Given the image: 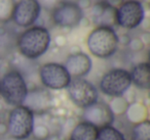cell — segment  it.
Returning <instances> with one entry per match:
<instances>
[{
  "label": "cell",
  "instance_id": "6da1fadb",
  "mask_svg": "<svg viewBox=\"0 0 150 140\" xmlns=\"http://www.w3.org/2000/svg\"><path fill=\"white\" fill-rule=\"evenodd\" d=\"M50 41V33L45 27L32 26L18 36L16 46L25 58L37 60L47 51Z\"/></svg>",
  "mask_w": 150,
  "mask_h": 140
},
{
  "label": "cell",
  "instance_id": "7a4b0ae2",
  "mask_svg": "<svg viewBox=\"0 0 150 140\" xmlns=\"http://www.w3.org/2000/svg\"><path fill=\"white\" fill-rule=\"evenodd\" d=\"M119 38L113 28L97 27L88 36L86 45L90 52L98 58H109L118 49Z\"/></svg>",
  "mask_w": 150,
  "mask_h": 140
},
{
  "label": "cell",
  "instance_id": "3957f363",
  "mask_svg": "<svg viewBox=\"0 0 150 140\" xmlns=\"http://www.w3.org/2000/svg\"><path fill=\"white\" fill-rule=\"evenodd\" d=\"M28 90L25 78L18 70H8L0 78V96L8 105H22Z\"/></svg>",
  "mask_w": 150,
  "mask_h": 140
},
{
  "label": "cell",
  "instance_id": "277c9868",
  "mask_svg": "<svg viewBox=\"0 0 150 140\" xmlns=\"http://www.w3.org/2000/svg\"><path fill=\"white\" fill-rule=\"evenodd\" d=\"M35 116L23 105L15 106L8 113L6 132L16 140H26L31 136Z\"/></svg>",
  "mask_w": 150,
  "mask_h": 140
},
{
  "label": "cell",
  "instance_id": "5b68a950",
  "mask_svg": "<svg viewBox=\"0 0 150 140\" xmlns=\"http://www.w3.org/2000/svg\"><path fill=\"white\" fill-rule=\"evenodd\" d=\"M132 85L129 72L125 69H112L103 75L99 87L103 94L110 97L123 96Z\"/></svg>",
  "mask_w": 150,
  "mask_h": 140
},
{
  "label": "cell",
  "instance_id": "8992f818",
  "mask_svg": "<svg viewBox=\"0 0 150 140\" xmlns=\"http://www.w3.org/2000/svg\"><path fill=\"white\" fill-rule=\"evenodd\" d=\"M70 100L76 106L84 109L98 101L99 91L93 83L84 78L72 79L67 87Z\"/></svg>",
  "mask_w": 150,
  "mask_h": 140
},
{
  "label": "cell",
  "instance_id": "52a82bcc",
  "mask_svg": "<svg viewBox=\"0 0 150 140\" xmlns=\"http://www.w3.org/2000/svg\"><path fill=\"white\" fill-rule=\"evenodd\" d=\"M39 78L45 88L52 90L66 89L71 82V77L64 64L58 62H46L39 69Z\"/></svg>",
  "mask_w": 150,
  "mask_h": 140
},
{
  "label": "cell",
  "instance_id": "ba28073f",
  "mask_svg": "<svg viewBox=\"0 0 150 140\" xmlns=\"http://www.w3.org/2000/svg\"><path fill=\"white\" fill-rule=\"evenodd\" d=\"M145 18V10L141 2L137 0H127L116 8V25L127 30L139 27Z\"/></svg>",
  "mask_w": 150,
  "mask_h": 140
},
{
  "label": "cell",
  "instance_id": "9c48e42d",
  "mask_svg": "<svg viewBox=\"0 0 150 140\" xmlns=\"http://www.w3.org/2000/svg\"><path fill=\"white\" fill-rule=\"evenodd\" d=\"M83 18V11L79 4L71 1H63L52 10L54 25L61 28H74L79 25Z\"/></svg>",
  "mask_w": 150,
  "mask_h": 140
},
{
  "label": "cell",
  "instance_id": "30bf717a",
  "mask_svg": "<svg viewBox=\"0 0 150 140\" xmlns=\"http://www.w3.org/2000/svg\"><path fill=\"white\" fill-rule=\"evenodd\" d=\"M41 6L37 0H20L16 3L13 21L18 27L30 28L37 22Z\"/></svg>",
  "mask_w": 150,
  "mask_h": 140
},
{
  "label": "cell",
  "instance_id": "8fae6325",
  "mask_svg": "<svg viewBox=\"0 0 150 140\" xmlns=\"http://www.w3.org/2000/svg\"><path fill=\"white\" fill-rule=\"evenodd\" d=\"M22 105L29 109L34 116L43 115L52 108L54 98L47 89L34 88L28 90Z\"/></svg>",
  "mask_w": 150,
  "mask_h": 140
},
{
  "label": "cell",
  "instance_id": "7c38bea8",
  "mask_svg": "<svg viewBox=\"0 0 150 140\" xmlns=\"http://www.w3.org/2000/svg\"><path fill=\"white\" fill-rule=\"evenodd\" d=\"M114 118L108 104L99 100L84 108L82 113V121L92 124L98 129L112 125Z\"/></svg>",
  "mask_w": 150,
  "mask_h": 140
},
{
  "label": "cell",
  "instance_id": "4fadbf2b",
  "mask_svg": "<svg viewBox=\"0 0 150 140\" xmlns=\"http://www.w3.org/2000/svg\"><path fill=\"white\" fill-rule=\"evenodd\" d=\"M65 69L71 79L83 78L91 72L93 62L91 57L83 52L72 53L66 58L64 64Z\"/></svg>",
  "mask_w": 150,
  "mask_h": 140
},
{
  "label": "cell",
  "instance_id": "5bb4252c",
  "mask_svg": "<svg viewBox=\"0 0 150 140\" xmlns=\"http://www.w3.org/2000/svg\"><path fill=\"white\" fill-rule=\"evenodd\" d=\"M115 13L116 8L110 3H98L92 9V19L97 27L113 28V26L116 25Z\"/></svg>",
  "mask_w": 150,
  "mask_h": 140
},
{
  "label": "cell",
  "instance_id": "9a60e30c",
  "mask_svg": "<svg viewBox=\"0 0 150 140\" xmlns=\"http://www.w3.org/2000/svg\"><path fill=\"white\" fill-rule=\"evenodd\" d=\"M131 75L132 84L143 90L150 88V66L148 62H140L136 64L132 71Z\"/></svg>",
  "mask_w": 150,
  "mask_h": 140
},
{
  "label": "cell",
  "instance_id": "2e32d148",
  "mask_svg": "<svg viewBox=\"0 0 150 140\" xmlns=\"http://www.w3.org/2000/svg\"><path fill=\"white\" fill-rule=\"evenodd\" d=\"M98 128L82 121L73 126L69 133L68 140H97Z\"/></svg>",
  "mask_w": 150,
  "mask_h": 140
},
{
  "label": "cell",
  "instance_id": "e0dca14e",
  "mask_svg": "<svg viewBox=\"0 0 150 140\" xmlns=\"http://www.w3.org/2000/svg\"><path fill=\"white\" fill-rule=\"evenodd\" d=\"M125 119L133 125L148 120V109L144 104L140 102H134L129 104L127 111H125Z\"/></svg>",
  "mask_w": 150,
  "mask_h": 140
},
{
  "label": "cell",
  "instance_id": "ac0fdd59",
  "mask_svg": "<svg viewBox=\"0 0 150 140\" xmlns=\"http://www.w3.org/2000/svg\"><path fill=\"white\" fill-rule=\"evenodd\" d=\"M18 37H15L11 32L5 29H0V58L13 51V48L17 45Z\"/></svg>",
  "mask_w": 150,
  "mask_h": 140
},
{
  "label": "cell",
  "instance_id": "d6986e66",
  "mask_svg": "<svg viewBox=\"0 0 150 140\" xmlns=\"http://www.w3.org/2000/svg\"><path fill=\"white\" fill-rule=\"evenodd\" d=\"M97 140H127V138L120 130L109 125L98 129Z\"/></svg>",
  "mask_w": 150,
  "mask_h": 140
},
{
  "label": "cell",
  "instance_id": "ffe728a7",
  "mask_svg": "<svg viewBox=\"0 0 150 140\" xmlns=\"http://www.w3.org/2000/svg\"><path fill=\"white\" fill-rule=\"evenodd\" d=\"M133 140H150V122L149 120L133 125L132 129Z\"/></svg>",
  "mask_w": 150,
  "mask_h": 140
},
{
  "label": "cell",
  "instance_id": "44dd1931",
  "mask_svg": "<svg viewBox=\"0 0 150 140\" xmlns=\"http://www.w3.org/2000/svg\"><path fill=\"white\" fill-rule=\"evenodd\" d=\"M16 0H0V23L5 24L11 21Z\"/></svg>",
  "mask_w": 150,
  "mask_h": 140
},
{
  "label": "cell",
  "instance_id": "7402d4cb",
  "mask_svg": "<svg viewBox=\"0 0 150 140\" xmlns=\"http://www.w3.org/2000/svg\"><path fill=\"white\" fill-rule=\"evenodd\" d=\"M108 106L110 111H112L114 117H120V116H125V111H127L129 103L127 102L122 96L120 97H113L112 100L108 103Z\"/></svg>",
  "mask_w": 150,
  "mask_h": 140
},
{
  "label": "cell",
  "instance_id": "603a6c76",
  "mask_svg": "<svg viewBox=\"0 0 150 140\" xmlns=\"http://www.w3.org/2000/svg\"><path fill=\"white\" fill-rule=\"evenodd\" d=\"M31 135L35 140H47L50 136V130L43 124H34Z\"/></svg>",
  "mask_w": 150,
  "mask_h": 140
},
{
  "label": "cell",
  "instance_id": "cb8c5ba5",
  "mask_svg": "<svg viewBox=\"0 0 150 140\" xmlns=\"http://www.w3.org/2000/svg\"><path fill=\"white\" fill-rule=\"evenodd\" d=\"M37 1L41 7L43 6L44 8L50 9V10L56 8L61 2H63V0H37Z\"/></svg>",
  "mask_w": 150,
  "mask_h": 140
},
{
  "label": "cell",
  "instance_id": "d4e9b609",
  "mask_svg": "<svg viewBox=\"0 0 150 140\" xmlns=\"http://www.w3.org/2000/svg\"><path fill=\"white\" fill-rule=\"evenodd\" d=\"M33 140H35V139H33Z\"/></svg>",
  "mask_w": 150,
  "mask_h": 140
}]
</instances>
